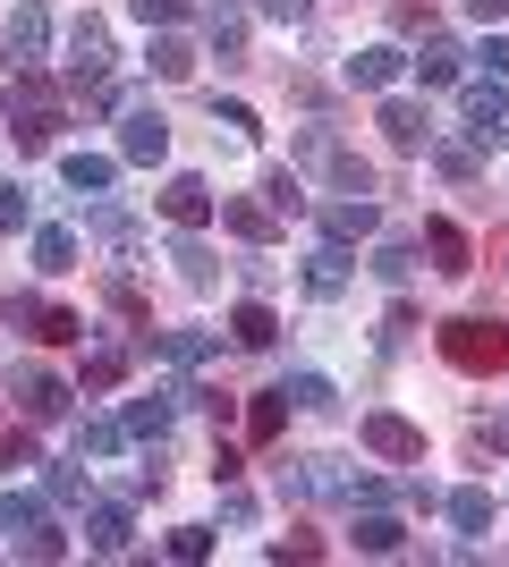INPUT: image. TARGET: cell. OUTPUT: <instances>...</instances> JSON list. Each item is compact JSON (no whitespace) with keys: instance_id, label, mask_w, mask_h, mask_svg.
Segmentation results:
<instances>
[{"instance_id":"1","label":"cell","mask_w":509,"mask_h":567,"mask_svg":"<svg viewBox=\"0 0 509 567\" xmlns=\"http://www.w3.org/2000/svg\"><path fill=\"white\" fill-rule=\"evenodd\" d=\"M441 355L459 373H501L509 364V322H441Z\"/></svg>"},{"instance_id":"36","label":"cell","mask_w":509,"mask_h":567,"mask_svg":"<svg viewBox=\"0 0 509 567\" xmlns=\"http://www.w3.org/2000/svg\"><path fill=\"white\" fill-rule=\"evenodd\" d=\"M0 466H9V474L34 466V432H0Z\"/></svg>"},{"instance_id":"10","label":"cell","mask_w":509,"mask_h":567,"mask_svg":"<svg viewBox=\"0 0 509 567\" xmlns=\"http://www.w3.org/2000/svg\"><path fill=\"white\" fill-rule=\"evenodd\" d=\"M69 51H77V76H102V69H111V34H102V18H77L69 25Z\"/></svg>"},{"instance_id":"6","label":"cell","mask_w":509,"mask_h":567,"mask_svg":"<svg viewBox=\"0 0 509 567\" xmlns=\"http://www.w3.org/2000/svg\"><path fill=\"white\" fill-rule=\"evenodd\" d=\"M162 213L179 220V229H204V220H213V187H204V178H170V187H162Z\"/></svg>"},{"instance_id":"12","label":"cell","mask_w":509,"mask_h":567,"mask_svg":"<svg viewBox=\"0 0 509 567\" xmlns=\"http://www.w3.org/2000/svg\"><path fill=\"white\" fill-rule=\"evenodd\" d=\"M390 76H399V51H390V43H374V51H357V60H348V85H365V94H383Z\"/></svg>"},{"instance_id":"24","label":"cell","mask_w":509,"mask_h":567,"mask_svg":"<svg viewBox=\"0 0 509 567\" xmlns=\"http://www.w3.org/2000/svg\"><path fill=\"white\" fill-rule=\"evenodd\" d=\"M416 76H425V85H459V43H425Z\"/></svg>"},{"instance_id":"4","label":"cell","mask_w":509,"mask_h":567,"mask_svg":"<svg viewBox=\"0 0 509 567\" xmlns=\"http://www.w3.org/2000/svg\"><path fill=\"white\" fill-rule=\"evenodd\" d=\"M357 441H365L374 457H390V466H425V432H416V424H399V415H365V424H357Z\"/></svg>"},{"instance_id":"13","label":"cell","mask_w":509,"mask_h":567,"mask_svg":"<svg viewBox=\"0 0 509 567\" xmlns=\"http://www.w3.org/2000/svg\"><path fill=\"white\" fill-rule=\"evenodd\" d=\"M383 136L399 144V153H416V144L434 136V127H425V111H416V102H383Z\"/></svg>"},{"instance_id":"8","label":"cell","mask_w":509,"mask_h":567,"mask_svg":"<svg viewBox=\"0 0 509 567\" xmlns=\"http://www.w3.org/2000/svg\"><path fill=\"white\" fill-rule=\"evenodd\" d=\"M18 406L26 415H60V406H69V381H51L43 364H26L18 373Z\"/></svg>"},{"instance_id":"7","label":"cell","mask_w":509,"mask_h":567,"mask_svg":"<svg viewBox=\"0 0 509 567\" xmlns=\"http://www.w3.org/2000/svg\"><path fill=\"white\" fill-rule=\"evenodd\" d=\"M501 111H509V102H501V76H492V85H467V94H459V118H467V136H501Z\"/></svg>"},{"instance_id":"33","label":"cell","mask_w":509,"mask_h":567,"mask_svg":"<svg viewBox=\"0 0 509 567\" xmlns=\"http://www.w3.org/2000/svg\"><path fill=\"white\" fill-rule=\"evenodd\" d=\"M162 348H170V364H204V355H213V339H204V331H170Z\"/></svg>"},{"instance_id":"39","label":"cell","mask_w":509,"mask_h":567,"mask_svg":"<svg viewBox=\"0 0 509 567\" xmlns=\"http://www.w3.org/2000/svg\"><path fill=\"white\" fill-rule=\"evenodd\" d=\"M128 9H136V18H145V25H170V18H179V9H187V0H128Z\"/></svg>"},{"instance_id":"30","label":"cell","mask_w":509,"mask_h":567,"mask_svg":"<svg viewBox=\"0 0 509 567\" xmlns=\"http://www.w3.org/2000/svg\"><path fill=\"white\" fill-rule=\"evenodd\" d=\"M281 390H289V406H315V415L332 406V381L323 373H297V381H281Z\"/></svg>"},{"instance_id":"19","label":"cell","mask_w":509,"mask_h":567,"mask_svg":"<svg viewBox=\"0 0 509 567\" xmlns=\"http://www.w3.org/2000/svg\"><path fill=\"white\" fill-rule=\"evenodd\" d=\"M441 508H450V525H459V534H485V525H492V492H450Z\"/></svg>"},{"instance_id":"23","label":"cell","mask_w":509,"mask_h":567,"mask_svg":"<svg viewBox=\"0 0 509 567\" xmlns=\"http://www.w3.org/2000/svg\"><path fill=\"white\" fill-rule=\"evenodd\" d=\"M120 432H145V441H162V432H170V390H162V399H136Z\"/></svg>"},{"instance_id":"34","label":"cell","mask_w":509,"mask_h":567,"mask_svg":"<svg viewBox=\"0 0 509 567\" xmlns=\"http://www.w3.org/2000/svg\"><path fill=\"white\" fill-rule=\"evenodd\" d=\"M204 550H213V534H204V525H179V534H170V559H204Z\"/></svg>"},{"instance_id":"35","label":"cell","mask_w":509,"mask_h":567,"mask_svg":"<svg viewBox=\"0 0 509 567\" xmlns=\"http://www.w3.org/2000/svg\"><path fill=\"white\" fill-rule=\"evenodd\" d=\"M434 169H441V178H459V187H467V178H476V153H459V144H434Z\"/></svg>"},{"instance_id":"2","label":"cell","mask_w":509,"mask_h":567,"mask_svg":"<svg viewBox=\"0 0 509 567\" xmlns=\"http://www.w3.org/2000/svg\"><path fill=\"white\" fill-rule=\"evenodd\" d=\"M0 322H9V331H26V339H43V348L85 339V322H77L69 306H43V297H9V306H0Z\"/></svg>"},{"instance_id":"14","label":"cell","mask_w":509,"mask_h":567,"mask_svg":"<svg viewBox=\"0 0 509 567\" xmlns=\"http://www.w3.org/2000/svg\"><path fill=\"white\" fill-rule=\"evenodd\" d=\"M111 169H120L111 153H69V162H60V178H69L77 195H102V187H111Z\"/></svg>"},{"instance_id":"18","label":"cell","mask_w":509,"mask_h":567,"mask_svg":"<svg viewBox=\"0 0 509 567\" xmlns=\"http://www.w3.org/2000/svg\"><path fill=\"white\" fill-rule=\"evenodd\" d=\"M153 76H170V85H187V76H195L187 34H162V43H153Z\"/></svg>"},{"instance_id":"29","label":"cell","mask_w":509,"mask_h":567,"mask_svg":"<svg viewBox=\"0 0 509 567\" xmlns=\"http://www.w3.org/2000/svg\"><path fill=\"white\" fill-rule=\"evenodd\" d=\"M213 51H221V60H238V51H246V18H238V9H221V18H213Z\"/></svg>"},{"instance_id":"42","label":"cell","mask_w":509,"mask_h":567,"mask_svg":"<svg viewBox=\"0 0 509 567\" xmlns=\"http://www.w3.org/2000/svg\"><path fill=\"white\" fill-rule=\"evenodd\" d=\"M467 9H476V18H509V0H467Z\"/></svg>"},{"instance_id":"5","label":"cell","mask_w":509,"mask_h":567,"mask_svg":"<svg viewBox=\"0 0 509 567\" xmlns=\"http://www.w3.org/2000/svg\"><path fill=\"white\" fill-rule=\"evenodd\" d=\"M120 153H128V162H162V153H170V118L153 111V102H136V111L120 118Z\"/></svg>"},{"instance_id":"41","label":"cell","mask_w":509,"mask_h":567,"mask_svg":"<svg viewBox=\"0 0 509 567\" xmlns=\"http://www.w3.org/2000/svg\"><path fill=\"white\" fill-rule=\"evenodd\" d=\"M306 9H315V0H264V18H281V25H297Z\"/></svg>"},{"instance_id":"15","label":"cell","mask_w":509,"mask_h":567,"mask_svg":"<svg viewBox=\"0 0 509 567\" xmlns=\"http://www.w3.org/2000/svg\"><path fill=\"white\" fill-rule=\"evenodd\" d=\"M323 229L332 237H374V204H365V195H339V204H323Z\"/></svg>"},{"instance_id":"27","label":"cell","mask_w":509,"mask_h":567,"mask_svg":"<svg viewBox=\"0 0 509 567\" xmlns=\"http://www.w3.org/2000/svg\"><path fill=\"white\" fill-rule=\"evenodd\" d=\"M357 550H399V517H383V508L357 517Z\"/></svg>"},{"instance_id":"22","label":"cell","mask_w":509,"mask_h":567,"mask_svg":"<svg viewBox=\"0 0 509 567\" xmlns=\"http://www.w3.org/2000/svg\"><path fill=\"white\" fill-rule=\"evenodd\" d=\"M34 262L43 271H77V229H43L34 237Z\"/></svg>"},{"instance_id":"37","label":"cell","mask_w":509,"mask_h":567,"mask_svg":"<svg viewBox=\"0 0 509 567\" xmlns=\"http://www.w3.org/2000/svg\"><path fill=\"white\" fill-rule=\"evenodd\" d=\"M77 466H85V457H77ZM77 466L51 474V499H60V508H77V499H85V474H77Z\"/></svg>"},{"instance_id":"16","label":"cell","mask_w":509,"mask_h":567,"mask_svg":"<svg viewBox=\"0 0 509 567\" xmlns=\"http://www.w3.org/2000/svg\"><path fill=\"white\" fill-rule=\"evenodd\" d=\"M306 288H315V297H339V288H348V255H339V246H315V255H306Z\"/></svg>"},{"instance_id":"32","label":"cell","mask_w":509,"mask_h":567,"mask_svg":"<svg viewBox=\"0 0 509 567\" xmlns=\"http://www.w3.org/2000/svg\"><path fill=\"white\" fill-rule=\"evenodd\" d=\"M120 450V424H77V457H111Z\"/></svg>"},{"instance_id":"20","label":"cell","mask_w":509,"mask_h":567,"mask_svg":"<svg viewBox=\"0 0 509 567\" xmlns=\"http://www.w3.org/2000/svg\"><path fill=\"white\" fill-rule=\"evenodd\" d=\"M281 424H289V390H264L255 415H246V432H255V441H281Z\"/></svg>"},{"instance_id":"31","label":"cell","mask_w":509,"mask_h":567,"mask_svg":"<svg viewBox=\"0 0 509 567\" xmlns=\"http://www.w3.org/2000/svg\"><path fill=\"white\" fill-rule=\"evenodd\" d=\"M170 262H179V280H187V288H213V255H204V246H179Z\"/></svg>"},{"instance_id":"26","label":"cell","mask_w":509,"mask_h":567,"mask_svg":"<svg viewBox=\"0 0 509 567\" xmlns=\"http://www.w3.org/2000/svg\"><path fill=\"white\" fill-rule=\"evenodd\" d=\"M9 43H18V51H43L51 43V18H43V9H18V18H9Z\"/></svg>"},{"instance_id":"17","label":"cell","mask_w":509,"mask_h":567,"mask_svg":"<svg viewBox=\"0 0 509 567\" xmlns=\"http://www.w3.org/2000/svg\"><path fill=\"white\" fill-rule=\"evenodd\" d=\"M85 550H102V559H120V550H128V517H120V508H94V517H85Z\"/></svg>"},{"instance_id":"21","label":"cell","mask_w":509,"mask_h":567,"mask_svg":"<svg viewBox=\"0 0 509 567\" xmlns=\"http://www.w3.org/2000/svg\"><path fill=\"white\" fill-rule=\"evenodd\" d=\"M128 381V348H94L85 355V390H120Z\"/></svg>"},{"instance_id":"38","label":"cell","mask_w":509,"mask_h":567,"mask_svg":"<svg viewBox=\"0 0 509 567\" xmlns=\"http://www.w3.org/2000/svg\"><path fill=\"white\" fill-rule=\"evenodd\" d=\"M34 220V204H26V187H0V229H26Z\"/></svg>"},{"instance_id":"11","label":"cell","mask_w":509,"mask_h":567,"mask_svg":"<svg viewBox=\"0 0 509 567\" xmlns=\"http://www.w3.org/2000/svg\"><path fill=\"white\" fill-rule=\"evenodd\" d=\"M425 246H434V271H450V280L467 271V229L459 220H425Z\"/></svg>"},{"instance_id":"40","label":"cell","mask_w":509,"mask_h":567,"mask_svg":"<svg viewBox=\"0 0 509 567\" xmlns=\"http://www.w3.org/2000/svg\"><path fill=\"white\" fill-rule=\"evenodd\" d=\"M476 69H485V76H509V43H485V51H476Z\"/></svg>"},{"instance_id":"25","label":"cell","mask_w":509,"mask_h":567,"mask_svg":"<svg viewBox=\"0 0 509 567\" xmlns=\"http://www.w3.org/2000/svg\"><path fill=\"white\" fill-rule=\"evenodd\" d=\"M221 220H230L238 237H272V213H264V204H246V195H230V204H221Z\"/></svg>"},{"instance_id":"28","label":"cell","mask_w":509,"mask_h":567,"mask_svg":"<svg viewBox=\"0 0 509 567\" xmlns=\"http://www.w3.org/2000/svg\"><path fill=\"white\" fill-rule=\"evenodd\" d=\"M264 195H272V213H306V187H297V169H272Z\"/></svg>"},{"instance_id":"9","label":"cell","mask_w":509,"mask_h":567,"mask_svg":"<svg viewBox=\"0 0 509 567\" xmlns=\"http://www.w3.org/2000/svg\"><path fill=\"white\" fill-rule=\"evenodd\" d=\"M230 339H238V348H272V339H281V313H272L264 297H246V306L230 313Z\"/></svg>"},{"instance_id":"3","label":"cell","mask_w":509,"mask_h":567,"mask_svg":"<svg viewBox=\"0 0 509 567\" xmlns=\"http://www.w3.org/2000/svg\"><path fill=\"white\" fill-rule=\"evenodd\" d=\"M0 525H9V543H18L26 559H69V534L43 517V499H9V508H0Z\"/></svg>"}]
</instances>
